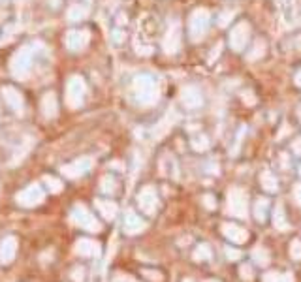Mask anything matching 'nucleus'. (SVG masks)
Here are the masks:
<instances>
[{
  "label": "nucleus",
  "instance_id": "13",
  "mask_svg": "<svg viewBox=\"0 0 301 282\" xmlns=\"http://www.w3.org/2000/svg\"><path fill=\"white\" fill-rule=\"evenodd\" d=\"M260 185L265 192H275L277 188H279V183H277V177L273 175L271 171H263L262 175H260Z\"/></svg>",
  "mask_w": 301,
  "mask_h": 282
},
{
  "label": "nucleus",
  "instance_id": "11",
  "mask_svg": "<svg viewBox=\"0 0 301 282\" xmlns=\"http://www.w3.org/2000/svg\"><path fill=\"white\" fill-rule=\"evenodd\" d=\"M273 226H275V230H279V232H286L288 228H290V222H288V218H286V213H284V209L281 205L275 207V211H273Z\"/></svg>",
  "mask_w": 301,
  "mask_h": 282
},
{
  "label": "nucleus",
  "instance_id": "14",
  "mask_svg": "<svg viewBox=\"0 0 301 282\" xmlns=\"http://www.w3.org/2000/svg\"><path fill=\"white\" fill-rule=\"evenodd\" d=\"M263 282H294V277H292L290 273L273 271L263 275Z\"/></svg>",
  "mask_w": 301,
  "mask_h": 282
},
{
  "label": "nucleus",
  "instance_id": "9",
  "mask_svg": "<svg viewBox=\"0 0 301 282\" xmlns=\"http://www.w3.org/2000/svg\"><path fill=\"white\" fill-rule=\"evenodd\" d=\"M17 239L15 237H4L2 243H0V263H9L15 254H17Z\"/></svg>",
  "mask_w": 301,
  "mask_h": 282
},
{
  "label": "nucleus",
  "instance_id": "21",
  "mask_svg": "<svg viewBox=\"0 0 301 282\" xmlns=\"http://www.w3.org/2000/svg\"><path fill=\"white\" fill-rule=\"evenodd\" d=\"M143 277H147V279H150V281L154 282H160L162 281V273L158 271H149V269H143Z\"/></svg>",
  "mask_w": 301,
  "mask_h": 282
},
{
  "label": "nucleus",
  "instance_id": "12",
  "mask_svg": "<svg viewBox=\"0 0 301 282\" xmlns=\"http://www.w3.org/2000/svg\"><path fill=\"white\" fill-rule=\"evenodd\" d=\"M267 209H269V201L267 197H258L254 203V216L258 222H263L267 218Z\"/></svg>",
  "mask_w": 301,
  "mask_h": 282
},
{
  "label": "nucleus",
  "instance_id": "15",
  "mask_svg": "<svg viewBox=\"0 0 301 282\" xmlns=\"http://www.w3.org/2000/svg\"><path fill=\"white\" fill-rule=\"evenodd\" d=\"M44 181H46V187L47 190L51 192V194H58L60 190H62V181L56 177H51V175H46L44 177Z\"/></svg>",
  "mask_w": 301,
  "mask_h": 282
},
{
  "label": "nucleus",
  "instance_id": "27",
  "mask_svg": "<svg viewBox=\"0 0 301 282\" xmlns=\"http://www.w3.org/2000/svg\"><path fill=\"white\" fill-rule=\"evenodd\" d=\"M294 197H296V201H298L301 207V185H298V187L294 188Z\"/></svg>",
  "mask_w": 301,
  "mask_h": 282
},
{
  "label": "nucleus",
  "instance_id": "23",
  "mask_svg": "<svg viewBox=\"0 0 301 282\" xmlns=\"http://www.w3.org/2000/svg\"><path fill=\"white\" fill-rule=\"evenodd\" d=\"M201 201H203V205L207 207V209H215L216 207V201L213 196H209V194H205V196L201 197Z\"/></svg>",
  "mask_w": 301,
  "mask_h": 282
},
{
  "label": "nucleus",
  "instance_id": "28",
  "mask_svg": "<svg viewBox=\"0 0 301 282\" xmlns=\"http://www.w3.org/2000/svg\"><path fill=\"white\" fill-rule=\"evenodd\" d=\"M296 152H298V154H301V141H298V143H296Z\"/></svg>",
  "mask_w": 301,
  "mask_h": 282
},
{
  "label": "nucleus",
  "instance_id": "22",
  "mask_svg": "<svg viewBox=\"0 0 301 282\" xmlns=\"http://www.w3.org/2000/svg\"><path fill=\"white\" fill-rule=\"evenodd\" d=\"M192 145H194V149L196 150H205L207 149V140L201 136V138H196V140L192 141Z\"/></svg>",
  "mask_w": 301,
  "mask_h": 282
},
{
  "label": "nucleus",
  "instance_id": "5",
  "mask_svg": "<svg viewBox=\"0 0 301 282\" xmlns=\"http://www.w3.org/2000/svg\"><path fill=\"white\" fill-rule=\"evenodd\" d=\"M91 168H93V160L79 158V160H75V162H72V164H68V166H62V168H60V173L68 179H79Z\"/></svg>",
  "mask_w": 301,
  "mask_h": 282
},
{
  "label": "nucleus",
  "instance_id": "26",
  "mask_svg": "<svg viewBox=\"0 0 301 282\" xmlns=\"http://www.w3.org/2000/svg\"><path fill=\"white\" fill-rule=\"evenodd\" d=\"M113 282H138L134 277H130V275H117L115 279H113Z\"/></svg>",
  "mask_w": 301,
  "mask_h": 282
},
{
  "label": "nucleus",
  "instance_id": "10",
  "mask_svg": "<svg viewBox=\"0 0 301 282\" xmlns=\"http://www.w3.org/2000/svg\"><path fill=\"white\" fill-rule=\"evenodd\" d=\"M94 205L105 220H113L117 216V203H113L109 199H94Z\"/></svg>",
  "mask_w": 301,
  "mask_h": 282
},
{
  "label": "nucleus",
  "instance_id": "30",
  "mask_svg": "<svg viewBox=\"0 0 301 282\" xmlns=\"http://www.w3.org/2000/svg\"><path fill=\"white\" fill-rule=\"evenodd\" d=\"M300 173H301V168H300Z\"/></svg>",
  "mask_w": 301,
  "mask_h": 282
},
{
  "label": "nucleus",
  "instance_id": "24",
  "mask_svg": "<svg viewBox=\"0 0 301 282\" xmlns=\"http://www.w3.org/2000/svg\"><path fill=\"white\" fill-rule=\"evenodd\" d=\"M241 277H243L245 281H252V269H251V267H249V265H243V267H241Z\"/></svg>",
  "mask_w": 301,
  "mask_h": 282
},
{
  "label": "nucleus",
  "instance_id": "29",
  "mask_svg": "<svg viewBox=\"0 0 301 282\" xmlns=\"http://www.w3.org/2000/svg\"><path fill=\"white\" fill-rule=\"evenodd\" d=\"M207 282H216V281H207Z\"/></svg>",
  "mask_w": 301,
  "mask_h": 282
},
{
  "label": "nucleus",
  "instance_id": "17",
  "mask_svg": "<svg viewBox=\"0 0 301 282\" xmlns=\"http://www.w3.org/2000/svg\"><path fill=\"white\" fill-rule=\"evenodd\" d=\"M100 190H102L103 194H115V190H117V181L113 177H102L100 181Z\"/></svg>",
  "mask_w": 301,
  "mask_h": 282
},
{
  "label": "nucleus",
  "instance_id": "19",
  "mask_svg": "<svg viewBox=\"0 0 301 282\" xmlns=\"http://www.w3.org/2000/svg\"><path fill=\"white\" fill-rule=\"evenodd\" d=\"M290 256L294 260H301V243L298 239H294L290 243Z\"/></svg>",
  "mask_w": 301,
  "mask_h": 282
},
{
  "label": "nucleus",
  "instance_id": "4",
  "mask_svg": "<svg viewBox=\"0 0 301 282\" xmlns=\"http://www.w3.org/2000/svg\"><path fill=\"white\" fill-rule=\"evenodd\" d=\"M138 207L149 216H152L156 213V209H158V196H156L154 187L147 185V187L141 188L140 194H138Z\"/></svg>",
  "mask_w": 301,
  "mask_h": 282
},
{
  "label": "nucleus",
  "instance_id": "8",
  "mask_svg": "<svg viewBox=\"0 0 301 282\" xmlns=\"http://www.w3.org/2000/svg\"><path fill=\"white\" fill-rule=\"evenodd\" d=\"M75 254H79V256H83V258H94V256H98L100 254V244L96 243L94 239H79L74 246Z\"/></svg>",
  "mask_w": 301,
  "mask_h": 282
},
{
  "label": "nucleus",
  "instance_id": "1",
  "mask_svg": "<svg viewBox=\"0 0 301 282\" xmlns=\"http://www.w3.org/2000/svg\"><path fill=\"white\" fill-rule=\"evenodd\" d=\"M70 218H72V222H74L75 226L83 228V230H87V232L96 234V232H100V230H102V226H100V222L94 218L93 213H91L85 205H81V203L74 205V211H72Z\"/></svg>",
  "mask_w": 301,
  "mask_h": 282
},
{
  "label": "nucleus",
  "instance_id": "6",
  "mask_svg": "<svg viewBox=\"0 0 301 282\" xmlns=\"http://www.w3.org/2000/svg\"><path fill=\"white\" fill-rule=\"evenodd\" d=\"M222 234H224V237L230 241V243H235V244H243L249 241V232L245 230V228H241V226L237 224H224L222 226Z\"/></svg>",
  "mask_w": 301,
  "mask_h": 282
},
{
  "label": "nucleus",
  "instance_id": "25",
  "mask_svg": "<svg viewBox=\"0 0 301 282\" xmlns=\"http://www.w3.org/2000/svg\"><path fill=\"white\" fill-rule=\"evenodd\" d=\"M83 277H85V273L81 267H75L74 271H72V279H74L75 282H83Z\"/></svg>",
  "mask_w": 301,
  "mask_h": 282
},
{
  "label": "nucleus",
  "instance_id": "2",
  "mask_svg": "<svg viewBox=\"0 0 301 282\" xmlns=\"http://www.w3.org/2000/svg\"><path fill=\"white\" fill-rule=\"evenodd\" d=\"M228 215L235 218H247L249 205H247V194L241 188H230L228 192Z\"/></svg>",
  "mask_w": 301,
  "mask_h": 282
},
{
  "label": "nucleus",
  "instance_id": "16",
  "mask_svg": "<svg viewBox=\"0 0 301 282\" xmlns=\"http://www.w3.org/2000/svg\"><path fill=\"white\" fill-rule=\"evenodd\" d=\"M211 258V248H209V244L201 243L196 246V250H194V260L196 262H203V260H209Z\"/></svg>",
  "mask_w": 301,
  "mask_h": 282
},
{
  "label": "nucleus",
  "instance_id": "18",
  "mask_svg": "<svg viewBox=\"0 0 301 282\" xmlns=\"http://www.w3.org/2000/svg\"><path fill=\"white\" fill-rule=\"evenodd\" d=\"M252 258H254V262L258 263L260 267H265L267 263H269V254L265 252V248H254V252H252Z\"/></svg>",
  "mask_w": 301,
  "mask_h": 282
},
{
  "label": "nucleus",
  "instance_id": "20",
  "mask_svg": "<svg viewBox=\"0 0 301 282\" xmlns=\"http://www.w3.org/2000/svg\"><path fill=\"white\" fill-rule=\"evenodd\" d=\"M226 258H228L230 262H235V260H239V258H241V252H239V250H235V248L226 246Z\"/></svg>",
  "mask_w": 301,
  "mask_h": 282
},
{
  "label": "nucleus",
  "instance_id": "7",
  "mask_svg": "<svg viewBox=\"0 0 301 282\" xmlns=\"http://www.w3.org/2000/svg\"><path fill=\"white\" fill-rule=\"evenodd\" d=\"M122 230H124V234L136 235L145 230V222H143L140 218V215H136L134 211H126L124 220H122Z\"/></svg>",
  "mask_w": 301,
  "mask_h": 282
},
{
  "label": "nucleus",
  "instance_id": "3",
  "mask_svg": "<svg viewBox=\"0 0 301 282\" xmlns=\"http://www.w3.org/2000/svg\"><path fill=\"white\" fill-rule=\"evenodd\" d=\"M44 199H46V192H44V188L40 187L38 183H32V185L25 187L17 196H15V201H17L21 207H36L40 205Z\"/></svg>",
  "mask_w": 301,
  "mask_h": 282
}]
</instances>
